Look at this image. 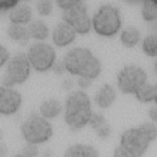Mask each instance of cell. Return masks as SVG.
Listing matches in <instances>:
<instances>
[{"label":"cell","mask_w":157,"mask_h":157,"mask_svg":"<svg viewBox=\"0 0 157 157\" xmlns=\"http://www.w3.org/2000/svg\"><path fill=\"white\" fill-rule=\"evenodd\" d=\"M64 66L66 72L72 76L95 80L100 76L102 65L91 50L87 48H72L64 56Z\"/></svg>","instance_id":"cell-1"},{"label":"cell","mask_w":157,"mask_h":157,"mask_svg":"<svg viewBox=\"0 0 157 157\" xmlns=\"http://www.w3.org/2000/svg\"><path fill=\"white\" fill-rule=\"evenodd\" d=\"M92 113L91 100L85 91L75 90L67 95L64 105V120L71 131H80L87 126Z\"/></svg>","instance_id":"cell-2"},{"label":"cell","mask_w":157,"mask_h":157,"mask_svg":"<svg viewBox=\"0 0 157 157\" xmlns=\"http://www.w3.org/2000/svg\"><path fill=\"white\" fill-rule=\"evenodd\" d=\"M157 139V126L153 122H144L125 130L120 136V145L132 153L142 157L151 142Z\"/></svg>","instance_id":"cell-3"},{"label":"cell","mask_w":157,"mask_h":157,"mask_svg":"<svg viewBox=\"0 0 157 157\" xmlns=\"http://www.w3.org/2000/svg\"><path fill=\"white\" fill-rule=\"evenodd\" d=\"M94 31L102 37H112L119 34L122 26L120 10L113 5L106 4L97 9L91 17Z\"/></svg>","instance_id":"cell-4"},{"label":"cell","mask_w":157,"mask_h":157,"mask_svg":"<svg viewBox=\"0 0 157 157\" xmlns=\"http://www.w3.org/2000/svg\"><path fill=\"white\" fill-rule=\"evenodd\" d=\"M20 131L26 144L37 146L48 142L54 135L51 122L44 119L40 113H31L28 116L21 124Z\"/></svg>","instance_id":"cell-5"},{"label":"cell","mask_w":157,"mask_h":157,"mask_svg":"<svg viewBox=\"0 0 157 157\" xmlns=\"http://www.w3.org/2000/svg\"><path fill=\"white\" fill-rule=\"evenodd\" d=\"M31 74V65L28 60V56L24 52H17L9 60L5 72L3 75V86L14 87L17 85H23Z\"/></svg>","instance_id":"cell-6"},{"label":"cell","mask_w":157,"mask_h":157,"mask_svg":"<svg viewBox=\"0 0 157 157\" xmlns=\"http://www.w3.org/2000/svg\"><path fill=\"white\" fill-rule=\"evenodd\" d=\"M26 56L31 69L37 72H46L51 70L56 63L55 49L45 41H36L30 45Z\"/></svg>","instance_id":"cell-7"},{"label":"cell","mask_w":157,"mask_h":157,"mask_svg":"<svg viewBox=\"0 0 157 157\" xmlns=\"http://www.w3.org/2000/svg\"><path fill=\"white\" fill-rule=\"evenodd\" d=\"M146 82L147 74L139 65H126L117 74V87L122 94L126 95H135L136 91Z\"/></svg>","instance_id":"cell-8"},{"label":"cell","mask_w":157,"mask_h":157,"mask_svg":"<svg viewBox=\"0 0 157 157\" xmlns=\"http://www.w3.org/2000/svg\"><path fill=\"white\" fill-rule=\"evenodd\" d=\"M63 21L69 24L76 34L85 35L89 34L90 30L92 29V23L91 17L87 13V6L81 3L70 10H66L63 13Z\"/></svg>","instance_id":"cell-9"},{"label":"cell","mask_w":157,"mask_h":157,"mask_svg":"<svg viewBox=\"0 0 157 157\" xmlns=\"http://www.w3.org/2000/svg\"><path fill=\"white\" fill-rule=\"evenodd\" d=\"M23 105V96L16 89L0 86V115L11 116L20 110Z\"/></svg>","instance_id":"cell-10"},{"label":"cell","mask_w":157,"mask_h":157,"mask_svg":"<svg viewBox=\"0 0 157 157\" xmlns=\"http://www.w3.org/2000/svg\"><path fill=\"white\" fill-rule=\"evenodd\" d=\"M76 35L77 34L69 24H66L65 21H60L54 28L51 33V39L55 46L66 48V46H70L75 41Z\"/></svg>","instance_id":"cell-11"},{"label":"cell","mask_w":157,"mask_h":157,"mask_svg":"<svg viewBox=\"0 0 157 157\" xmlns=\"http://www.w3.org/2000/svg\"><path fill=\"white\" fill-rule=\"evenodd\" d=\"M116 97H117L116 89L111 84H104L99 90L96 91L94 101L97 105V107L106 110V109H110L115 104Z\"/></svg>","instance_id":"cell-12"},{"label":"cell","mask_w":157,"mask_h":157,"mask_svg":"<svg viewBox=\"0 0 157 157\" xmlns=\"http://www.w3.org/2000/svg\"><path fill=\"white\" fill-rule=\"evenodd\" d=\"M63 112H64V104L60 100L54 99V97L44 100L39 106V113L49 121L57 119Z\"/></svg>","instance_id":"cell-13"},{"label":"cell","mask_w":157,"mask_h":157,"mask_svg":"<svg viewBox=\"0 0 157 157\" xmlns=\"http://www.w3.org/2000/svg\"><path fill=\"white\" fill-rule=\"evenodd\" d=\"M9 20L15 25H29L33 21V10L29 5L14 6L9 13Z\"/></svg>","instance_id":"cell-14"},{"label":"cell","mask_w":157,"mask_h":157,"mask_svg":"<svg viewBox=\"0 0 157 157\" xmlns=\"http://www.w3.org/2000/svg\"><path fill=\"white\" fill-rule=\"evenodd\" d=\"M64 157H100V152L92 145L75 144L65 150Z\"/></svg>","instance_id":"cell-15"},{"label":"cell","mask_w":157,"mask_h":157,"mask_svg":"<svg viewBox=\"0 0 157 157\" xmlns=\"http://www.w3.org/2000/svg\"><path fill=\"white\" fill-rule=\"evenodd\" d=\"M28 31L30 39H33L35 41H45L50 34L49 26L43 20H33L28 25Z\"/></svg>","instance_id":"cell-16"},{"label":"cell","mask_w":157,"mask_h":157,"mask_svg":"<svg viewBox=\"0 0 157 157\" xmlns=\"http://www.w3.org/2000/svg\"><path fill=\"white\" fill-rule=\"evenodd\" d=\"M8 36L10 37V40L15 41L16 44L25 46L29 40H30V35L28 31V26L24 25H15V24H10L8 30H6Z\"/></svg>","instance_id":"cell-17"},{"label":"cell","mask_w":157,"mask_h":157,"mask_svg":"<svg viewBox=\"0 0 157 157\" xmlns=\"http://www.w3.org/2000/svg\"><path fill=\"white\" fill-rule=\"evenodd\" d=\"M120 41L125 48L132 49L141 41V33L135 26H127L120 34Z\"/></svg>","instance_id":"cell-18"},{"label":"cell","mask_w":157,"mask_h":157,"mask_svg":"<svg viewBox=\"0 0 157 157\" xmlns=\"http://www.w3.org/2000/svg\"><path fill=\"white\" fill-rule=\"evenodd\" d=\"M135 97L137 101H140L142 104H150L153 102V97H155V85H151L146 82L144 86H141L139 90L136 91Z\"/></svg>","instance_id":"cell-19"},{"label":"cell","mask_w":157,"mask_h":157,"mask_svg":"<svg viewBox=\"0 0 157 157\" xmlns=\"http://www.w3.org/2000/svg\"><path fill=\"white\" fill-rule=\"evenodd\" d=\"M141 16L145 21H155L157 19V3L155 0H145L141 8Z\"/></svg>","instance_id":"cell-20"},{"label":"cell","mask_w":157,"mask_h":157,"mask_svg":"<svg viewBox=\"0 0 157 157\" xmlns=\"http://www.w3.org/2000/svg\"><path fill=\"white\" fill-rule=\"evenodd\" d=\"M142 51L150 57H157V34L147 35L141 44Z\"/></svg>","instance_id":"cell-21"},{"label":"cell","mask_w":157,"mask_h":157,"mask_svg":"<svg viewBox=\"0 0 157 157\" xmlns=\"http://www.w3.org/2000/svg\"><path fill=\"white\" fill-rule=\"evenodd\" d=\"M54 10L52 0H37L36 2V11L40 16H49Z\"/></svg>","instance_id":"cell-22"},{"label":"cell","mask_w":157,"mask_h":157,"mask_svg":"<svg viewBox=\"0 0 157 157\" xmlns=\"http://www.w3.org/2000/svg\"><path fill=\"white\" fill-rule=\"evenodd\" d=\"M105 124H107V120L105 119V116L101 115V113H97V112H94L92 116H91V119H90V127L96 131V130H99L100 127H102Z\"/></svg>","instance_id":"cell-23"},{"label":"cell","mask_w":157,"mask_h":157,"mask_svg":"<svg viewBox=\"0 0 157 157\" xmlns=\"http://www.w3.org/2000/svg\"><path fill=\"white\" fill-rule=\"evenodd\" d=\"M56 5L60 8L63 11L70 10L77 5H80L81 3H84V0H55Z\"/></svg>","instance_id":"cell-24"},{"label":"cell","mask_w":157,"mask_h":157,"mask_svg":"<svg viewBox=\"0 0 157 157\" xmlns=\"http://www.w3.org/2000/svg\"><path fill=\"white\" fill-rule=\"evenodd\" d=\"M21 153L25 157H39L40 156V148L37 145H31V144H26L21 151Z\"/></svg>","instance_id":"cell-25"},{"label":"cell","mask_w":157,"mask_h":157,"mask_svg":"<svg viewBox=\"0 0 157 157\" xmlns=\"http://www.w3.org/2000/svg\"><path fill=\"white\" fill-rule=\"evenodd\" d=\"M95 133L99 136L101 140H107L109 137L112 135V127H111V125L107 122V124H105L102 127H100L99 130H96Z\"/></svg>","instance_id":"cell-26"},{"label":"cell","mask_w":157,"mask_h":157,"mask_svg":"<svg viewBox=\"0 0 157 157\" xmlns=\"http://www.w3.org/2000/svg\"><path fill=\"white\" fill-rule=\"evenodd\" d=\"M10 59H11V56H10L9 50H8L4 45L0 44V69L4 67V66H6Z\"/></svg>","instance_id":"cell-27"},{"label":"cell","mask_w":157,"mask_h":157,"mask_svg":"<svg viewBox=\"0 0 157 157\" xmlns=\"http://www.w3.org/2000/svg\"><path fill=\"white\" fill-rule=\"evenodd\" d=\"M113 157H139V156L132 153L128 150H126L121 145H119L117 147H115V150H113Z\"/></svg>","instance_id":"cell-28"},{"label":"cell","mask_w":157,"mask_h":157,"mask_svg":"<svg viewBox=\"0 0 157 157\" xmlns=\"http://www.w3.org/2000/svg\"><path fill=\"white\" fill-rule=\"evenodd\" d=\"M77 86L80 87V90H86L89 89L91 85H92V80H89V78H85V77H77V81H76Z\"/></svg>","instance_id":"cell-29"},{"label":"cell","mask_w":157,"mask_h":157,"mask_svg":"<svg viewBox=\"0 0 157 157\" xmlns=\"http://www.w3.org/2000/svg\"><path fill=\"white\" fill-rule=\"evenodd\" d=\"M74 86H75V82H74L72 78H65V80L63 81V84H61L63 90H65V91H70V92L72 91Z\"/></svg>","instance_id":"cell-30"},{"label":"cell","mask_w":157,"mask_h":157,"mask_svg":"<svg viewBox=\"0 0 157 157\" xmlns=\"http://www.w3.org/2000/svg\"><path fill=\"white\" fill-rule=\"evenodd\" d=\"M52 70H54V72H55V74H57V75H63L64 72H66V70H65V66H64V63H63V61H61V63H55V65H54Z\"/></svg>","instance_id":"cell-31"},{"label":"cell","mask_w":157,"mask_h":157,"mask_svg":"<svg viewBox=\"0 0 157 157\" xmlns=\"http://www.w3.org/2000/svg\"><path fill=\"white\" fill-rule=\"evenodd\" d=\"M148 117H150L151 122L157 124V105L153 106V107H151V109L148 110Z\"/></svg>","instance_id":"cell-32"},{"label":"cell","mask_w":157,"mask_h":157,"mask_svg":"<svg viewBox=\"0 0 157 157\" xmlns=\"http://www.w3.org/2000/svg\"><path fill=\"white\" fill-rule=\"evenodd\" d=\"M8 155V146L3 142H0V157H6Z\"/></svg>","instance_id":"cell-33"},{"label":"cell","mask_w":157,"mask_h":157,"mask_svg":"<svg viewBox=\"0 0 157 157\" xmlns=\"http://www.w3.org/2000/svg\"><path fill=\"white\" fill-rule=\"evenodd\" d=\"M41 157H54V152L50 148H46L45 151L41 152Z\"/></svg>","instance_id":"cell-34"},{"label":"cell","mask_w":157,"mask_h":157,"mask_svg":"<svg viewBox=\"0 0 157 157\" xmlns=\"http://www.w3.org/2000/svg\"><path fill=\"white\" fill-rule=\"evenodd\" d=\"M153 102L157 105V84L155 85V97H153Z\"/></svg>","instance_id":"cell-35"},{"label":"cell","mask_w":157,"mask_h":157,"mask_svg":"<svg viewBox=\"0 0 157 157\" xmlns=\"http://www.w3.org/2000/svg\"><path fill=\"white\" fill-rule=\"evenodd\" d=\"M11 157H25L23 153H16V155H14V156H11Z\"/></svg>","instance_id":"cell-36"},{"label":"cell","mask_w":157,"mask_h":157,"mask_svg":"<svg viewBox=\"0 0 157 157\" xmlns=\"http://www.w3.org/2000/svg\"><path fill=\"white\" fill-rule=\"evenodd\" d=\"M3 137H4V133H3V131H2V130H0V142H2Z\"/></svg>","instance_id":"cell-37"},{"label":"cell","mask_w":157,"mask_h":157,"mask_svg":"<svg viewBox=\"0 0 157 157\" xmlns=\"http://www.w3.org/2000/svg\"><path fill=\"white\" fill-rule=\"evenodd\" d=\"M156 70H157V63H156Z\"/></svg>","instance_id":"cell-38"}]
</instances>
